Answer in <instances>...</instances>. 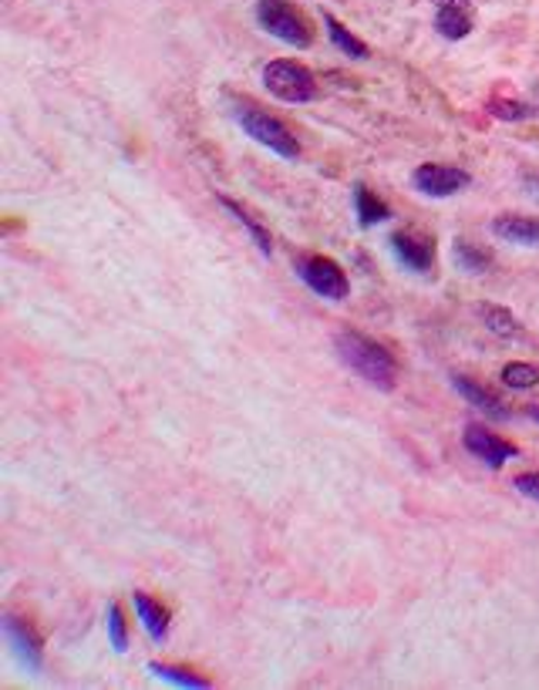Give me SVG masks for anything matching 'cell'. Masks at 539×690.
<instances>
[{"label":"cell","mask_w":539,"mask_h":690,"mask_svg":"<svg viewBox=\"0 0 539 690\" xmlns=\"http://www.w3.org/2000/svg\"><path fill=\"white\" fill-rule=\"evenodd\" d=\"M475 314H479V320L486 323V331L502 337V341H523L526 331H523V323L513 310H505V307H496V304H479L475 307Z\"/></svg>","instance_id":"cell-12"},{"label":"cell","mask_w":539,"mask_h":690,"mask_svg":"<svg viewBox=\"0 0 539 690\" xmlns=\"http://www.w3.org/2000/svg\"><path fill=\"white\" fill-rule=\"evenodd\" d=\"M324 27H328V35H331V41H334V48H337L341 54L355 58V61H368V58H371L368 44H364L358 35H351V30H347L334 14H324Z\"/></svg>","instance_id":"cell-16"},{"label":"cell","mask_w":539,"mask_h":690,"mask_svg":"<svg viewBox=\"0 0 539 690\" xmlns=\"http://www.w3.org/2000/svg\"><path fill=\"white\" fill-rule=\"evenodd\" d=\"M219 203H223V209L246 229V233H249V240L253 243H257V250L264 253V256H273V237H270V229L257 219V216H253L246 206H240L236 200H230V195H219Z\"/></svg>","instance_id":"cell-13"},{"label":"cell","mask_w":539,"mask_h":690,"mask_svg":"<svg viewBox=\"0 0 539 690\" xmlns=\"http://www.w3.org/2000/svg\"><path fill=\"white\" fill-rule=\"evenodd\" d=\"M334 347H337L344 365L351 368L358 378H364L371 387L392 391L398 384V360L385 344H377V341H371L358 331H341L334 337Z\"/></svg>","instance_id":"cell-1"},{"label":"cell","mask_w":539,"mask_h":690,"mask_svg":"<svg viewBox=\"0 0 539 690\" xmlns=\"http://www.w3.org/2000/svg\"><path fill=\"white\" fill-rule=\"evenodd\" d=\"M425 4H435V8H469L472 0H425Z\"/></svg>","instance_id":"cell-24"},{"label":"cell","mask_w":539,"mask_h":690,"mask_svg":"<svg viewBox=\"0 0 539 690\" xmlns=\"http://www.w3.org/2000/svg\"><path fill=\"white\" fill-rule=\"evenodd\" d=\"M435 30L449 41H462L472 35V14L469 8H438L435 14Z\"/></svg>","instance_id":"cell-15"},{"label":"cell","mask_w":539,"mask_h":690,"mask_svg":"<svg viewBox=\"0 0 539 690\" xmlns=\"http://www.w3.org/2000/svg\"><path fill=\"white\" fill-rule=\"evenodd\" d=\"M513 485H516L519 496H526V499L539 502V472H523V475H516V478H513Z\"/></svg>","instance_id":"cell-23"},{"label":"cell","mask_w":539,"mask_h":690,"mask_svg":"<svg viewBox=\"0 0 539 690\" xmlns=\"http://www.w3.org/2000/svg\"><path fill=\"white\" fill-rule=\"evenodd\" d=\"M105 627H108V640H112V647H115L118 653L129 650V623H125V613H121L118 603L108 606V613H105Z\"/></svg>","instance_id":"cell-22"},{"label":"cell","mask_w":539,"mask_h":690,"mask_svg":"<svg viewBox=\"0 0 539 690\" xmlns=\"http://www.w3.org/2000/svg\"><path fill=\"white\" fill-rule=\"evenodd\" d=\"M452 387L462 394V398H465L469 405H475L479 411H486L489 418H496V421H505V418H510V408H505V405L499 401V394L489 391V387H483V384H475L472 378L455 374V378H452Z\"/></svg>","instance_id":"cell-11"},{"label":"cell","mask_w":539,"mask_h":690,"mask_svg":"<svg viewBox=\"0 0 539 690\" xmlns=\"http://www.w3.org/2000/svg\"><path fill=\"white\" fill-rule=\"evenodd\" d=\"M502 384L513 391H529L539 384V368L526 365V360H513V365L502 368Z\"/></svg>","instance_id":"cell-21"},{"label":"cell","mask_w":539,"mask_h":690,"mask_svg":"<svg viewBox=\"0 0 539 690\" xmlns=\"http://www.w3.org/2000/svg\"><path fill=\"white\" fill-rule=\"evenodd\" d=\"M4 637H8V643L14 647V653L21 656V664H24L27 670L38 674V670L44 667V647H41V637H38V630L30 627L27 619L8 613V616H4Z\"/></svg>","instance_id":"cell-9"},{"label":"cell","mask_w":539,"mask_h":690,"mask_svg":"<svg viewBox=\"0 0 539 690\" xmlns=\"http://www.w3.org/2000/svg\"><path fill=\"white\" fill-rule=\"evenodd\" d=\"M233 115H236L240 128L246 131V136H249L253 142H260L264 149H270V152L280 155V158H300V142H297V136H294V131H291L287 125H283L277 115L257 108L253 102H236V105H233Z\"/></svg>","instance_id":"cell-2"},{"label":"cell","mask_w":539,"mask_h":690,"mask_svg":"<svg viewBox=\"0 0 539 690\" xmlns=\"http://www.w3.org/2000/svg\"><path fill=\"white\" fill-rule=\"evenodd\" d=\"M264 88L273 98H280V102H291V105L317 102V94H321V85H317L313 72L291 58H273L270 64H264Z\"/></svg>","instance_id":"cell-3"},{"label":"cell","mask_w":539,"mask_h":690,"mask_svg":"<svg viewBox=\"0 0 539 690\" xmlns=\"http://www.w3.org/2000/svg\"><path fill=\"white\" fill-rule=\"evenodd\" d=\"M132 603H136V613H139V623L145 627V634L155 640V643H163L166 634H169V613L166 606L152 600L149 593H132Z\"/></svg>","instance_id":"cell-14"},{"label":"cell","mask_w":539,"mask_h":690,"mask_svg":"<svg viewBox=\"0 0 539 690\" xmlns=\"http://www.w3.org/2000/svg\"><path fill=\"white\" fill-rule=\"evenodd\" d=\"M257 21L267 35L291 48H310L313 44V27L310 21L287 0H260L257 4Z\"/></svg>","instance_id":"cell-4"},{"label":"cell","mask_w":539,"mask_h":690,"mask_svg":"<svg viewBox=\"0 0 539 690\" xmlns=\"http://www.w3.org/2000/svg\"><path fill=\"white\" fill-rule=\"evenodd\" d=\"M486 112L499 122H526V118L539 115L536 105H526V102H519V98H489Z\"/></svg>","instance_id":"cell-19"},{"label":"cell","mask_w":539,"mask_h":690,"mask_svg":"<svg viewBox=\"0 0 539 690\" xmlns=\"http://www.w3.org/2000/svg\"><path fill=\"white\" fill-rule=\"evenodd\" d=\"M462 445H465V451L472 458H479V462L489 465V469H502L505 462H510V458L519 455V448L513 442L499 438L496 432L483 429V424H469L465 435H462Z\"/></svg>","instance_id":"cell-7"},{"label":"cell","mask_w":539,"mask_h":690,"mask_svg":"<svg viewBox=\"0 0 539 690\" xmlns=\"http://www.w3.org/2000/svg\"><path fill=\"white\" fill-rule=\"evenodd\" d=\"M452 256L459 263V270H465V273H486L492 267V253L486 246L469 243V240H455Z\"/></svg>","instance_id":"cell-18"},{"label":"cell","mask_w":539,"mask_h":690,"mask_svg":"<svg viewBox=\"0 0 539 690\" xmlns=\"http://www.w3.org/2000/svg\"><path fill=\"white\" fill-rule=\"evenodd\" d=\"M526 414H529L532 421H539V405H529V408H526Z\"/></svg>","instance_id":"cell-25"},{"label":"cell","mask_w":539,"mask_h":690,"mask_svg":"<svg viewBox=\"0 0 539 690\" xmlns=\"http://www.w3.org/2000/svg\"><path fill=\"white\" fill-rule=\"evenodd\" d=\"M149 674L158 677V680H169V683H176V687H196V690H206V687H209L206 677H200V674H193V670H185V667L158 664V661L149 664Z\"/></svg>","instance_id":"cell-20"},{"label":"cell","mask_w":539,"mask_h":690,"mask_svg":"<svg viewBox=\"0 0 539 690\" xmlns=\"http://www.w3.org/2000/svg\"><path fill=\"white\" fill-rule=\"evenodd\" d=\"M411 186H415L422 195H432V200H449V195L462 192L472 186V176L459 166H438V162H425V166L415 169L411 176Z\"/></svg>","instance_id":"cell-6"},{"label":"cell","mask_w":539,"mask_h":690,"mask_svg":"<svg viewBox=\"0 0 539 690\" xmlns=\"http://www.w3.org/2000/svg\"><path fill=\"white\" fill-rule=\"evenodd\" d=\"M294 273L324 301H344L351 293V280L341 270V263L321 253H304L294 259Z\"/></svg>","instance_id":"cell-5"},{"label":"cell","mask_w":539,"mask_h":690,"mask_svg":"<svg viewBox=\"0 0 539 690\" xmlns=\"http://www.w3.org/2000/svg\"><path fill=\"white\" fill-rule=\"evenodd\" d=\"M355 209H358V219L361 226H377L392 219V209L385 200H377V195L368 189V186H355Z\"/></svg>","instance_id":"cell-17"},{"label":"cell","mask_w":539,"mask_h":690,"mask_svg":"<svg viewBox=\"0 0 539 690\" xmlns=\"http://www.w3.org/2000/svg\"><path fill=\"white\" fill-rule=\"evenodd\" d=\"M492 237L516 243V246H539V219L536 216H516L505 213L492 219Z\"/></svg>","instance_id":"cell-10"},{"label":"cell","mask_w":539,"mask_h":690,"mask_svg":"<svg viewBox=\"0 0 539 690\" xmlns=\"http://www.w3.org/2000/svg\"><path fill=\"white\" fill-rule=\"evenodd\" d=\"M392 250L398 263H405L411 273H428L435 267V240L419 233V229H401V233H395Z\"/></svg>","instance_id":"cell-8"}]
</instances>
